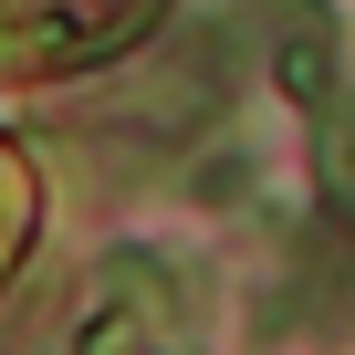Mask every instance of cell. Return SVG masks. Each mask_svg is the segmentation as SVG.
Wrapping results in <instances>:
<instances>
[{"label": "cell", "mask_w": 355, "mask_h": 355, "mask_svg": "<svg viewBox=\"0 0 355 355\" xmlns=\"http://www.w3.org/2000/svg\"><path fill=\"white\" fill-rule=\"evenodd\" d=\"M261 11H272V73L303 94V105H324V73H334V32H324V11H313V0H261Z\"/></svg>", "instance_id": "obj_1"}, {"label": "cell", "mask_w": 355, "mask_h": 355, "mask_svg": "<svg viewBox=\"0 0 355 355\" xmlns=\"http://www.w3.org/2000/svg\"><path fill=\"white\" fill-rule=\"evenodd\" d=\"M84 355H157V324H146V313H105V324L84 334Z\"/></svg>", "instance_id": "obj_2"}]
</instances>
